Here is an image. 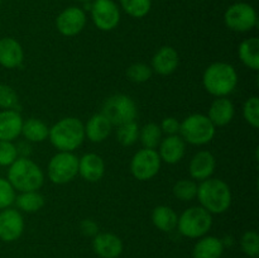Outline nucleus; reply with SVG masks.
<instances>
[{
    "instance_id": "nucleus-1",
    "label": "nucleus",
    "mask_w": 259,
    "mask_h": 258,
    "mask_svg": "<svg viewBox=\"0 0 259 258\" xmlns=\"http://www.w3.org/2000/svg\"><path fill=\"white\" fill-rule=\"evenodd\" d=\"M200 206L210 214H223L229 210L233 201L229 185L220 179H207L197 185V195Z\"/></svg>"
},
{
    "instance_id": "nucleus-2",
    "label": "nucleus",
    "mask_w": 259,
    "mask_h": 258,
    "mask_svg": "<svg viewBox=\"0 0 259 258\" xmlns=\"http://www.w3.org/2000/svg\"><path fill=\"white\" fill-rule=\"evenodd\" d=\"M8 181L19 192L38 191L45 182V174L28 157H18L8 169Z\"/></svg>"
},
{
    "instance_id": "nucleus-3",
    "label": "nucleus",
    "mask_w": 259,
    "mask_h": 258,
    "mask_svg": "<svg viewBox=\"0 0 259 258\" xmlns=\"http://www.w3.org/2000/svg\"><path fill=\"white\" fill-rule=\"evenodd\" d=\"M48 138L60 152H73L85 141V128L80 119L67 116L53 124L50 128Z\"/></svg>"
},
{
    "instance_id": "nucleus-4",
    "label": "nucleus",
    "mask_w": 259,
    "mask_h": 258,
    "mask_svg": "<svg viewBox=\"0 0 259 258\" xmlns=\"http://www.w3.org/2000/svg\"><path fill=\"white\" fill-rule=\"evenodd\" d=\"M202 83L209 94L217 98H224L232 94L237 88V70L230 63L214 62L205 70Z\"/></svg>"
},
{
    "instance_id": "nucleus-5",
    "label": "nucleus",
    "mask_w": 259,
    "mask_h": 258,
    "mask_svg": "<svg viewBox=\"0 0 259 258\" xmlns=\"http://www.w3.org/2000/svg\"><path fill=\"white\" fill-rule=\"evenodd\" d=\"M217 126L211 123L207 115L191 114L180 124V137L185 142L194 146H202L212 141L217 132Z\"/></svg>"
},
{
    "instance_id": "nucleus-6",
    "label": "nucleus",
    "mask_w": 259,
    "mask_h": 258,
    "mask_svg": "<svg viewBox=\"0 0 259 258\" xmlns=\"http://www.w3.org/2000/svg\"><path fill=\"white\" fill-rule=\"evenodd\" d=\"M212 217L202 206H191L185 210L177 220L179 232L187 238H201L211 229Z\"/></svg>"
},
{
    "instance_id": "nucleus-7",
    "label": "nucleus",
    "mask_w": 259,
    "mask_h": 258,
    "mask_svg": "<svg viewBox=\"0 0 259 258\" xmlns=\"http://www.w3.org/2000/svg\"><path fill=\"white\" fill-rule=\"evenodd\" d=\"M101 114H104L113 125L119 126L136 121L137 105L131 96L125 94H115L106 99Z\"/></svg>"
},
{
    "instance_id": "nucleus-8",
    "label": "nucleus",
    "mask_w": 259,
    "mask_h": 258,
    "mask_svg": "<svg viewBox=\"0 0 259 258\" xmlns=\"http://www.w3.org/2000/svg\"><path fill=\"white\" fill-rule=\"evenodd\" d=\"M48 179L56 185H65L78 175V158L73 152H58L48 162Z\"/></svg>"
},
{
    "instance_id": "nucleus-9",
    "label": "nucleus",
    "mask_w": 259,
    "mask_h": 258,
    "mask_svg": "<svg viewBox=\"0 0 259 258\" xmlns=\"http://www.w3.org/2000/svg\"><path fill=\"white\" fill-rule=\"evenodd\" d=\"M225 25L230 30L245 33L257 25L258 18L254 8L247 3H235L230 5L224 14Z\"/></svg>"
},
{
    "instance_id": "nucleus-10",
    "label": "nucleus",
    "mask_w": 259,
    "mask_h": 258,
    "mask_svg": "<svg viewBox=\"0 0 259 258\" xmlns=\"http://www.w3.org/2000/svg\"><path fill=\"white\" fill-rule=\"evenodd\" d=\"M161 157L156 149L142 148L131 161V172L139 181L152 180L161 169Z\"/></svg>"
},
{
    "instance_id": "nucleus-11",
    "label": "nucleus",
    "mask_w": 259,
    "mask_h": 258,
    "mask_svg": "<svg viewBox=\"0 0 259 258\" xmlns=\"http://www.w3.org/2000/svg\"><path fill=\"white\" fill-rule=\"evenodd\" d=\"M90 10L94 24L104 32L115 29L120 22V10L113 0H95Z\"/></svg>"
},
{
    "instance_id": "nucleus-12",
    "label": "nucleus",
    "mask_w": 259,
    "mask_h": 258,
    "mask_svg": "<svg viewBox=\"0 0 259 258\" xmlns=\"http://www.w3.org/2000/svg\"><path fill=\"white\" fill-rule=\"evenodd\" d=\"M86 25V14L77 7H70L60 13L56 19L57 30L65 37H73L82 32Z\"/></svg>"
},
{
    "instance_id": "nucleus-13",
    "label": "nucleus",
    "mask_w": 259,
    "mask_h": 258,
    "mask_svg": "<svg viewBox=\"0 0 259 258\" xmlns=\"http://www.w3.org/2000/svg\"><path fill=\"white\" fill-rule=\"evenodd\" d=\"M24 230V219L19 210L7 207L0 211V239L12 243L19 239Z\"/></svg>"
},
{
    "instance_id": "nucleus-14",
    "label": "nucleus",
    "mask_w": 259,
    "mask_h": 258,
    "mask_svg": "<svg viewBox=\"0 0 259 258\" xmlns=\"http://www.w3.org/2000/svg\"><path fill=\"white\" fill-rule=\"evenodd\" d=\"M217 167L215 156L209 151H200L195 154L189 163L190 176L197 181H204L212 176Z\"/></svg>"
},
{
    "instance_id": "nucleus-15",
    "label": "nucleus",
    "mask_w": 259,
    "mask_h": 258,
    "mask_svg": "<svg viewBox=\"0 0 259 258\" xmlns=\"http://www.w3.org/2000/svg\"><path fill=\"white\" fill-rule=\"evenodd\" d=\"M94 252L101 258H118L123 252V242L113 233H98L93 240Z\"/></svg>"
},
{
    "instance_id": "nucleus-16",
    "label": "nucleus",
    "mask_w": 259,
    "mask_h": 258,
    "mask_svg": "<svg viewBox=\"0 0 259 258\" xmlns=\"http://www.w3.org/2000/svg\"><path fill=\"white\" fill-rule=\"evenodd\" d=\"M180 63V56L171 46H163L152 58V71L159 75H171L176 71Z\"/></svg>"
},
{
    "instance_id": "nucleus-17",
    "label": "nucleus",
    "mask_w": 259,
    "mask_h": 258,
    "mask_svg": "<svg viewBox=\"0 0 259 258\" xmlns=\"http://www.w3.org/2000/svg\"><path fill=\"white\" fill-rule=\"evenodd\" d=\"M105 174L104 159L96 153H86L78 158V175L88 182H98Z\"/></svg>"
},
{
    "instance_id": "nucleus-18",
    "label": "nucleus",
    "mask_w": 259,
    "mask_h": 258,
    "mask_svg": "<svg viewBox=\"0 0 259 258\" xmlns=\"http://www.w3.org/2000/svg\"><path fill=\"white\" fill-rule=\"evenodd\" d=\"M24 60L23 47L17 39L4 37L0 39V65L5 68L19 67Z\"/></svg>"
},
{
    "instance_id": "nucleus-19",
    "label": "nucleus",
    "mask_w": 259,
    "mask_h": 258,
    "mask_svg": "<svg viewBox=\"0 0 259 258\" xmlns=\"http://www.w3.org/2000/svg\"><path fill=\"white\" fill-rule=\"evenodd\" d=\"M158 154L161 157V161L166 162L168 164H176L184 158L185 151H186V144L185 141L176 134V136H167L162 139L159 143Z\"/></svg>"
},
{
    "instance_id": "nucleus-20",
    "label": "nucleus",
    "mask_w": 259,
    "mask_h": 258,
    "mask_svg": "<svg viewBox=\"0 0 259 258\" xmlns=\"http://www.w3.org/2000/svg\"><path fill=\"white\" fill-rule=\"evenodd\" d=\"M23 118L17 110L0 111V141L13 142L22 134Z\"/></svg>"
},
{
    "instance_id": "nucleus-21",
    "label": "nucleus",
    "mask_w": 259,
    "mask_h": 258,
    "mask_svg": "<svg viewBox=\"0 0 259 258\" xmlns=\"http://www.w3.org/2000/svg\"><path fill=\"white\" fill-rule=\"evenodd\" d=\"M83 128H85V137H88L89 141L93 143H101L110 136L113 124L104 114L99 113L94 114L83 125Z\"/></svg>"
},
{
    "instance_id": "nucleus-22",
    "label": "nucleus",
    "mask_w": 259,
    "mask_h": 258,
    "mask_svg": "<svg viewBox=\"0 0 259 258\" xmlns=\"http://www.w3.org/2000/svg\"><path fill=\"white\" fill-rule=\"evenodd\" d=\"M234 113V104L227 96H224V98H218L212 101L207 118L211 120L215 126H224L233 120Z\"/></svg>"
},
{
    "instance_id": "nucleus-23",
    "label": "nucleus",
    "mask_w": 259,
    "mask_h": 258,
    "mask_svg": "<svg viewBox=\"0 0 259 258\" xmlns=\"http://www.w3.org/2000/svg\"><path fill=\"white\" fill-rule=\"evenodd\" d=\"M224 252V242L212 235L201 237L195 244L192 258H220Z\"/></svg>"
},
{
    "instance_id": "nucleus-24",
    "label": "nucleus",
    "mask_w": 259,
    "mask_h": 258,
    "mask_svg": "<svg viewBox=\"0 0 259 258\" xmlns=\"http://www.w3.org/2000/svg\"><path fill=\"white\" fill-rule=\"evenodd\" d=\"M179 215L172 207L167 205H158L152 211V222L157 229L164 233H169L177 228Z\"/></svg>"
},
{
    "instance_id": "nucleus-25",
    "label": "nucleus",
    "mask_w": 259,
    "mask_h": 258,
    "mask_svg": "<svg viewBox=\"0 0 259 258\" xmlns=\"http://www.w3.org/2000/svg\"><path fill=\"white\" fill-rule=\"evenodd\" d=\"M240 61L253 71L259 70V39L257 37L247 38L238 47Z\"/></svg>"
},
{
    "instance_id": "nucleus-26",
    "label": "nucleus",
    "mask_w": 259,
    "mask_h": 258,
    "mask_svg": "<svg viewBox=\"0 0 259 258\" xmlns=\"http://www.w3.org/2000/svg\"><path fill=\"white\" fill-rule=\"evenodd\" d=\"M50 128L45 121L37 118H29L28 120L23 121L22 134L28 142H34V143H40L48 138Z\"/></svg>"
},
{
    "instance_id": "nucleus-27",
    "label": "nucleus",
    "mask_w": 259,
    "mask_h": 258,
    "mask_svg": "<svg viewBox=\"0 0 259 258\" xmlns=\"http://www.w3.org/2000/svg\"><path fill=\"white\" fill-rule=\"evenodd\" d=\"M14 202L22 211L35 212L45 206V197L38 191L20 192L18 196H15Z\"/></svg>"
},
{
    "instance_id": "nucleus-28",
    "label": "nucleus",
    "mask_w": 259,
    "mask_h": 258,
    "mask_svg": "<svg viewBox=\"0 0 259 258\" xmlns=\"http://www.w3.org/2000/svg\"><path fill=\"white\" fill-rule=\"evenodd\" d=\"M144 148L156 149L162 141V131L158 124L148 123L139 129V138Z\"/></svg>"
},
{
    "instance_id": "nucleus-29",
    "label": "nucleus",
    "mask_w": 259,
    "mask_h": 258,
    "mask_svg": "<svg viewBox=\"0 0 259 258\" xmlns=\"http://www.w3.org/2000/svg\"><path fill=\"white\" fill-rule=\"evenodd\" d=\"M174 195L181 201H191L197 195V184L195 180L182 179L174 185Z\"/></svg>"
},
{
    "instance_id": "nucleus-30",
    "label": "nucleus",
    "mask_w": 259,
    "mask_h": 258,
    "mask_svg": "<svg viewBox=\"0 0 259 258\" xmlns=\"http://www.w3.org/2000/svg\"><path fill=\"white\" fill-rule=\"evenodd\" d=\"M116 138L121 146H133L139 138V126L136 121L119 125L116 129Z\"/></svg>"
},
{
    "instance_id": "nucleus-31",
    "label": "nucleus",
    "mask_w": 259,
    "mask_h": 258,
    "mask_svg": "<svg viewBox=\"0 0 259 258\" xmlns=\"http://www.w3.org/2000/svg\"><path fill=\"white\" fill-rule=\"evenodd\" d=\"M121 8L133 18H143L152 8V0H120Z\"/></svg>"
},
{
    "instance_id": "nucleus-32",
    "label": "nucleus",
    "mask_w": 259,
    "mask_h": 258,
    "mask_svg": "<svg viewBox=\"0 0 259 258\" xmlns=\"http://www.w3.org/2000/svg\"><path fill=\"white\" fill-rule=\"evenodd\" d=\"M152 73H153L152 67H149L148 65L142 62L133 63V65H131L126 68V77L137 83H142L148 81L149 78L152 77Z\"/></svg>"
},
{
    "instance_id": "nucleus-33",
    "label": "nucleus",
    "mask_w": 259,
    "mask_h": 258,
    "mask_svg": "<svg viewBox=\"0 0 259 258\" xmlns=\"http://www.w3.org/2000/svg\"><path fill=\"white\" fill-rule=\"evenodd\" d=\"M243 116L245 121L253 128L257 129L259 126V99L258 96H250L247 99L243 106Z\"/></svg>"
},
{
    "instance_id": "nucleus-34",
    "label": "nucleus",
    "mask_w": 259,
    "mask_h": 258,
    "mask_svg": "<svg viewBox=\"0 0 259 258\" xmlns=\"http://www.w3.org/2000/svg\"><path fill=\"white\" fill-rule=\"evenodd\" d=\"M240 247L243 252L249 257H258L259 254V235L254 230H248L242 235L240 239Z\"/></svg>"
},
{
    "instance_id": "nucleus-35",
    "label": "nucleus",
    "mask_w": 259,
    "mask_h": 258,
    "mask_svg": "<svg viewBox=\"0 0 259 258\" xmlns=\"http://www.w3.org/2000/svg\"><path fill=\"white\" fill-rule=\"evenodd\" d=\"M18 103L19 98L14 89L5 83H0V108L4 110H14Z\"/></svg>"
},
{
    "instance_id": "nucleus-36",
    "label": "nucleus",
    "mask_w": 259,
    "mask_h": 258,
    "mask_svg": "<svg viewBox=\"0 0 259 258\" xmlns=\"http://www.w3.org/2000/svg\"><path fill=\"white\" fill-rule=\"evenodd\" d=\"M15 196V190L13 189L10 182L7 179L0 177V211L14 204Z\"/></svg>"
},
{
    "instance_id": "nucleus-37",
    "label": "nucleus",
    "mask_w": 259,
    "mask_h": 258,
    "mask_svg": "<svg viewBox=\"0 0 259 258\" xmlns=\"http://www.w3.org/2000/svg\"><path fill=\"white\" fill-rule=\"evenodd\" d=\"M18 149L13 142L0 141V166H10L18 158Z\"/></svg>"
},
{
    "instance_id": "nucleus-38",
    "label": "nucleus",
    "mask_w": 259,
    "mask_h": 258,
    "mask_svg": "<svg viewBox=\"0 0 259 258\" xmlns=\"http://www.w3.org/2000/svg\"><path fill=\"white\" fill-rule=\"evenodd\" d=\"M180 124L181 123L176 118H174V116H167V118H164L162 120L159 128H161L162 133L167 134V136H176L180 132Z\"/></svg>"
},
{
    "instance_id": "nucleus-39",
    "label": "nucleus",
    "mask_w": 259,
    "mask_h": 258,
    "mask_svg": "<svg viewBox=\"0 0 259 258\" xmlns=\"http://www.w3.org/2000/svg\"><path fill=\"white\" fill-rule=\"evenodd\" d=\"M80 228H81V232H82L85 235H88V237H95V235L99 233L98 224H96L94 220H90V219L82 220L80 224Z\"/></svg>"
},
{
    "instance_id": "nucleus-40",
    "label": "nucleus",
    "mask_w": 259,
    "mask_h": 258,
    "mask_svg": "<svg viewBox=\"0 0 259 258\" xmlns=\"http://www.w3.org/2000/svg\"><path fill=\"white\" fill-rule=\"evenodd\" d=\"M78 2H85V3H89V2H91V0H78Z\"/></svg>"
},
{
    "instance_id": "nucleus-41",
    "label": "nucleus",
    "mask_w": 259,
    "mask_h": 258,
    "mask_svg": "<svg viewBox=\"0 0 259 258\" xmlns=\"http://www.w3.org/2000/svg\"><path fill=\"white\" fill-rule=\"evenodd\" d=\"M0 5H2V0H0Z\"/></svg>"
}]
</instances>
